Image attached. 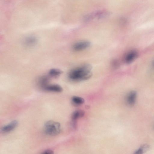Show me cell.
Segmentation results:
<instances>
[{
	"instance_id": "cell-1",
	"label": "cell",
	"mask_w": 154,
	"mask_h": 154,
	"mask_svg": "<svg viewBox=\"0 0 154 154\" xmlns=\"http://www.w3.org/2000/svg\"><path fill=\"white\" fill-rule=\"evenodd\" d=\"M92 68L91 66L86 64L71 70L69 74V77L72 80L79 81L87 80L92 75L91 72Z\"/></svg>"
},
{
	"instance_id": "cell-2",
	"label": "cell",
	"mask_w": 154,
	"mask_h": 154,
	"mask_svg": "<svg viewBox=\"0 0 154 154\" xmlns=\"http://www.w3.org/2000/svg\"><path fill=\"white\" fill-rule=\"evenodd\" d=\"M61 130L60 124L53 120L46 122L44 125V131L47 135L55 136L58 134Z\"/></svg>"
},
{
	"instance_id": "cell-3",
	"label": "cell",
	"mask_w": 154,
	"mask_h": 154,
	"mask_svg": "<svg viewBox=\"0 0 154 154\" xmlns=\"http://www.w3.org/2000/svg\"><path fill=\"white\" fill-rule=\"evenodd\" d=\"M137 97V92L134 91L129 92L127 95L125 101L127 104L130 106H132L135 104Z\"/></svg>"
},
{
	"instance_id": "cell-4",
	"label": "cell",
	"mask_w": 154,
	"mask_h": 154,
	"mask_svg": "<svg viewBox=\"0 0 154 154\" xmlns=\"http://www.w3.org/2000/svg\"><path fill=\"white\" fill-rule=\"evenodd\" d=\"M90 43L88 41H82L75 43L73 46V49L75 51L83 50L88 48Z\"/></svg>"
},
{
	"instance_id": "cell-5",
	"label": "cell",
	"mask_w": 154,
	"mask_h": 154,
	"mask_svg": "<svg viewBox=\"0 0 154 154\" xmlns=\"http://www.w3.org/2000/svg\"><path fill=\"white\" fill-rule=\"evenodd\" d=\"M17 125V122L16 120H14L3 127L1 129V131L3 133L9 132L14 129Z\"/></svg>"
},
{
	"instance_id": "cell-6",
	"label": "cell",
	"mask_w": 154,
	"mask_h": 154,
	"mask_svg": "<svg viewBox=\"0 0 154 154\" xmlns=\"http://www.w3.org/2000/svg\"><path fill=\"white\" fill-rule=\"evenodd\" d=\"M43 89L47 91L55 92H60L63 91L62 88L61 86L56 84H48Z\"/></svg>"
},
{
	"instance_id": "cell-7",
	"label": "cell",
	"mask_w": 154,
	"mask_h": 154,
	"mask_svg": "<svg viewBox=\"0 0 154 154\" xmlns=\"http://www.w3.org/2000/svg\"><path fill=\"white\" fill-rule=\"evenodd\" d=\"M137 53L135 51H133L130 52L125 57V62L127 63L132 62L137 57Z\"/></svg>"
},
{
	"instance_id": "cell-8",
	"label": "cell",
	"mask_w": 154,
	"mask_h": 154,
	"mask_svg": "<svg viewBox=\"0 0 154 154\" xmlns=\"http://www.w3.org/2000/svg\"><path fill=\"white\" fill-rule=\"evenodd\" d=\"M85 114V112L83 110H75L72 114V119L73 120L75 121L78 119L83 117L84 116Z\"/></svg>"
},
{
	"instance_id": "cell-9",
	"label": "cell",
	"mask_w": 154,
	"mask_h": 154,
	"mask_svg": "<svg viewBox=\"0 0 154 154\" xmlns=\"http://www.w3.org/2000/svg\"><path fill=\"white\" fill-rule=\"evenodd\" d=\"M71 100L73 104L75 106L81 105L85 102V100L83 98L77 96H73Z\"/></svg>"
},
{
	"instance_id": "cell-10",
	"label": "cell",
	"mask_w": 154,
	"mask_h": 154,
	"mask_svg": "<svg viewBox=\"0 0 154 154\" xmlns=\"http://www.w3.org/2000/svg\"><path fill=\"white\" fill-rule=\"evenodd\" d=\"M49 78L47 76H43L41 77L39 80V85L43 88L45 86L47 85Z\"/></svg>"
},
{
	"instance_id": "cell-11",
	"label": "cell",
	"mask_w": 154,
	"mask_h": 154,
	"mask_svg": "<svg viewBox=\"0 0 154 154\" xmlns=\"http://www.w3.org/2000/svg\"><path fill=\"white\" fill-rule=\"evenodd\" d=\"M62 73V71L57 69H52L50 70L49 74L50 75L54 77H57L59 76Z\"/></svg>"
},
{
	"instance_id": "cell-12",
	"label": "cell",
	"mask_w": 154,
	"mask_h": 154,
	"mask_svg": "<svg viewBox=\"0 0 154 154\" xmlns=\"http://www.w3.org/2000/svg\"><path fill=\"white\" fill-rule=\"evenodd\" d=\"M36 41L35 38L33 37H30L28 38L26 40L25 43L27 45H31L35 44Z\"/></svg>"
},
{
	"instance_id": "cell-13",
	"label": "cell",
	"mask_w": 154,
	"mask_h": 154,
	"mask_svg": "<svg viewBox=\"0 0 154 154\" xmlns=\"http://www.w3.org/2000/svg\"><path fill=\"white\" fill-rule=\"evenodd\" d=\"M144 153L147 151L149 148V146L148 144H144L140 147Z\"/></svg>"
},
{
	"instance_id": "cell-14",
	"label": "cell",
	"mask_w": 154,
	"mask_h": 154,
	"mask_svg": "<svg viewBox=\"0 0 154 154\" xmlns=\"http://www.w3.org/2000/svg\"><path fill=\"white\" fill-rule=\"evenodd\" d=\"M42 154H54V153L52 150L48 149L45 150Z\"/></svg>"
},
{
	"instance_id": "cell-15",
	"label": "cell",
	"mask_w": 154,
	"mask_h": 154,
	"mask_svg": "<svg viewBox=\"0 0 154 154\" xmlns=\"http://www.w3.org/2000/svg\"><path fill=\"white\" fill-rule=\"evenodd\" d=\"M144 153L142 149L140 147L133 154H143Z\"/></svg>"
},
{
	"instance_id": "cell-16",
	"label": "cell",
	"mask_w": 154,
	"mask_h": 154,
	"mask_svg": "<svg viewBox=\"0 0 154 154\" xmlns=\"http://www.w3.org/2000/svg\"><path fill=\"white\" fill-rule=\"evenodd\" d=\"M152 67L153 68H154V60L153 61V62L152 63Z\"/></svg>"
}]
</instances>
